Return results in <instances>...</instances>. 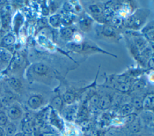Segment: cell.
I'll list each match as a JSON object with an SVG mask.
<instances>
[{
    "label": "cell",
    "mask_w": 154,
    "mask_h": 136,
    "mask_svg": "<svg viewBox=\"0 0 154 136\" xmlns=\"http://www.w3.org/2000/svg\"><path fill=\"white\" fill-rule=\"evenodd\" d=\"M42 102L43 99L41 96L34 95L29 97L28 100V104L30 108L32 109H37L42 105Z\"/></svg>",
    "instance_id": "obj_1"
},
{
    "label": "cell",
    "mask_w": 154,
    "mask_h": 136,
    "mask_svg": "<svg viewBox=\"0 0 154 136\" xmlns=\"http://www.w3.org/2000/svg\"><path fill=\"white\" fill-rule=\"evenodd\" d=\"M7 114L10 119L13 120H16L19 119L21 117L22 111L18 107L16 106H13L8 108Z\"/></svg>",
    "instance_id": "obj_2"
},
{
    "label": "cell",
    "mask_w": 154,
    "mask_h": 136,
    "mask_svg": "<svg viewBox=\"0 0 154 136\" xmlns=\"http://www.w3.org/2000/svg\"><path fill=\"white\" fill-rule=\"evenodd\" d=\"M32 70L37 75H43L48 72V67L43 63H37L33 65Z\"/></svg>",
    "instance_id": "obj_3"
},
{
    "label": "cell",
    "mask_w": 154,
    "mask_h": 136,
    "mask_svg": "<svg viewBox=\"0 0 154 136\" xmlns=\"http://www.w3.org/2000/svg\"><path fill=\"white\" fill-rule=\"evenodd\" d=\"M154 104V97L153 94L147 95L143 101V107L146 109H152Z\"/></svg>",
    "instance_id": "obj_4"
},
{
    "label": "cell",
    "mask_w": 154,
    "mask_h": 136,
    "mask_svg": "<svg viewBox=\"0 0 154 136\" xmlns=\"http://www.w3.org/2000/svg\"><path fill=\"white\" fill-rule=\"evenodd\" d=\"M92 23V20L88 17H84L79 21V26L83 31H87Z\"/></svg>",
    "instance_id": "obj_5"
},
{
    "label": "cell",
    "mask_w": 154,
    "mask_h": 136,
    "mask_svg": "<svg viewBox=\"0 0 154 136\" xmlns=\"http://www.w3.org/2000/svg\"><path fill=\"white\" fill-rule=\"evenodd\" d=\"M98 105L101 109H107L111 105V99L107 96H102L99 99Z\"/></svg>",
    "instance_id": "obj_6"
},
{
    "label": "cell",
    "mask_w": 154,
    "mask_h": 136,
    "mask_svg": "<svg viewBox=\"0 0 154 136\" xmlns=\"http://www.w3.org/2000/svg\"><path fill=\"white\" fill-rule=\"evenodd\" d=\"M144 34H146L149 40L153 41V22L152 21L150 23H149L147 26H146L142 31Z\"/></svg>",
    "instance_id": "obj_7"
},
{
    "label": "cell",
    "mask_w": 154,
    "mask_h": 136,
    "mask_svg": "<svg viewBox=\"0 0 154 136\" xmlns=\"http://www.w3.org/2000/svg\"><path fill=\"white\" fill-rule=\"evenodd\" d=\"M90 11L94 16H99L103 13V10L101 6L98 4H92L88 7Z\"/></svg>",
    "instance_id": "obj_8"
},
{
    "label": "cell",
    "mask_w": 154,
    "mask_h": 136,
    "mask_svg": "<svg viewBox=\"0 0 154 136\" xmlns=\"http://www.w3.org/2000/svg\"><path fill=\"white\" fill-rule=\"evenodd\" d=\"M73 30L69 27H66L61 29L60 34L61 37L66 40H70L73 36Z\"/></svg>",
    "instance_id": "obj_9"
},
{
    "label": "cell",
    "mask_w": 154,
    "mask_h": 136,
    "mask_svg": "<svg viewBox=\"0 0 154 136\" xmlns=\"http://www.w3.org/2000/svg\"><path fill=\"white\" fill-rule=\"evenodd\" d=\"M134 45L138 50L141 51L145 48L146 42L143 37H137L134 39Z\"/></svg>",
    "instance_id": "obj_10"
},
{
    "label": "cell",
    "mask_w": 154,
    "mask_h": 136,
    "mask_svg": "<svg viewBox=\"0 0 154 136\" xmlns=\"http://www.w3.org/2000/svg\"><path fill=\"white\" fill-rule=\"evenodd\" d=\"M8 84L15 90H19L22 88V83L20 81L14 78H10L8 80Z\"/></svg>",
    "instance_id": "obj_11"
},
{
    "label": "cell",
    "mask_w": 154,
    "mask_h": 136,
    "mask_svg": "<svg viewBox=\"0 0 154 136\" xmlns=\"http://www.w3.org/2000/svg\"><path fill=\"white\" fill-rule=\"evenodd\" d=\"M134 107L131 104H126L123 105L120 109V114L123 116H126L131 114Z\"/></svg>",
    "instance_id": "obj_12"
},
{
    "label": "cell",
    "mask_w": 154,
    "mask_h": 136,
    "mask_svg": "<svg viewBox=\"0 0 154 136\" xmlns=\"http://www.w3.org/2000/svg\"><path fill=\"white\" fill-rule=\"evenodd\" d=\"M16 131V126L12 123H8L5 128V136H14Z\"/></svg>",
    "instance_id": "obj_13"
},
{
    "label": "cell",
    "mask_w": 154,
    "mask_h": 136,
    "mask_svg": "<svg viewBox=\"0 0 154 136\" xmlns=\"http://www.w3.org/2000/svg\"><path fill=\"white\" fill-rule=\"evenodd\" d=\"M51 105L54 108L60 110L63 106V100L59 96L55 97L52 100Z\"/></svg>",
    "instance_id": "obj_14"
},
{
    "label": "cell",
    "mask_w": 154,
    "mask_h": 136,
    "mask_svg": "<svg viewBox=\"0 0 154 136\" xmlns=\"http://www.w3.org/2000/svg\"><path fill=\"white\" fill-rule=\"evenodd\" d=\"M49 23L53 27H58L60 23V17L59 15L55 14L51 16L49 19Z\"/></svg>",
    "instance_id": "obj_15"
},
{
    "label": "cell",
    "mask_w": 154,
    "mask_h": 136,
    "mask_svg": "<svg viewBox=\"0 0 154 136\" xmlns=\"http://www.w3.org/2000/svg\"><path fill=\"white\" fill-rule=\"evenodd\" d=\"M116 88L119 91L125 92L129 90L130 88V84L127 81H121L118 83Z\"/></svg>",
    "instance_id": "obj_16"
},
{
    "label": "cell",
    "mask_w": 154,
    "mask_h": 136,
    "mask_svg": "<svg viewBox=\"0 0 154 136\" xmlns=\"http://www.w3.org/2000/svg\"><path fill=\"white\" fill-rule=\"evenodd\" d=\"M63 100L64 101L68 104H72L75 99V94L72 93V92H70V91H68V92H66L63 95Z\"/></svg>",
    "instance_id": "obj_17"
},
{
    "label": "cell",
    "mask_w": 154,
    "mask_h": 136,
    "mask_svg": "<svg viewBox=\"0 0 154 136\" xmlns=\"http://www.w3.org/2000/svg\"><path fill=\"white\" fill-rule=\"evenodd\" d=\"M102 33L107 37H112L114 36V30L111 26H105L102 29Z\"/></svg>",
    "instance_id": "obj_18"
},
{
    "label": "cell",
    "mask_w": 154,
    "mask_h": 136,
    "mask_svg": "<svg viewBox=\"0 0 154 136\" xmlns=\"http://www.w3.org/2000/svg\"><path fill=\"white\" fill-rule=\"evenodd\" d=\"M14 42H15V37L11 34H8L6 35L2 39V42L7 45H11L13 44Z\"/></svg>",
    "instance_id": "obj_19"
},
{
    "label": "cell",
    "mask_w": 154,
    "mask_h": 136,
    "mask_svg": "<svg viewBox=\"0 0 154 136\" xmlns=\"http://www.w3.org/2000/svg\"><path fill=\"white\" fill-rule=\"evenodd\" d=\"M22 129H23V131L26 134H29L32 133L33 131V126H32V122L31 121L26 122L23 125Z\"/></svg>",
    "instance_id": "obj_20"
},
{
    "label": "cell",
    "mask_w": 154,
    "mask_h": 136,
    "mask_svg": "<svg viewBox=\"0 0 154 136\" xmlns=\"http://www.w3.org/2000/svg\"><path fill=\"white\" fill-rule=\"evenodd\" d=\"M11 54L7 50H2L0 52V58L4 61H8L11 59Z\"/></svg>",
    "instance_id": "obj_21"
},
{
    "label": "cell",
    "mask_w": 154,
    "mask_h": 136,
    "mask_svg": "<svg viewBox=\"0 0 154 136\" xmlns=\"http://www.w3.org/2000/svg\"><path fill=\"white\" fill-rule=\"evenodd\" d=\"M131 105L136 109H140L143 107V101L138 97H134L132 99Z\"/></svg>",
    "instance_id": "obj_22"
},
{
    "label": "cell",
    "mask_w": 154,
    "mask_h": 136,
    "mask_svg": "<svg viewBox=\"0 0 154 136\" xmlns=\"http://www.w3.org/2000/svg\"><path fill=\"white\" fill-rule=\"evenodd\" d=\"M131 124V126H130V129L132 132H138L140 131V126L139 124V122L138 120H134Z\"/></svg>",
    "instance_id": "obj_23"
},
{
    "label": "cell",
    "mask_w": 154,
    "mask_h": 136,
    "mask_svg": "<svg viewBox=\"0 0 154 136\" xmlns=\"http://www.w3.org/2000/svg\"><path fill=\"white\" fill-rule=\"evenodd\" d=\"M22 23V16H21L20 14H18L16 16L15 18V22H14V28L16 32Z\"/></svg>",
    "instance_id": "obj_24"
},
{
    "label": "cell",
    "mask_w": 154,
    "mask_h": 136,
    "mask_svg": "<svg viewBox=\"0 0 154 136\" xmlns=\"http://www.w3.org/2000/svg\"><path fill=\"white\" fill-rule=\"evenodd\" d=\"M7 118L4 112H0V125L4 126L7 123Z\"/></svg>",
    "instance_id": "obj_25"
},
{
    "label": "cell",
    "mask_w": 154,
    "mask_h": 136,
    "mask_svg": "<svg viewBox=\"0 0 154 136\" xmlns=\"http://www.w3.org/2000/svg\"><path fill=\"white\" fill-rule=\"evenodd\" d=\"M144 85V82L140 79V80H138L137 81L135 82V83L134 85V88L135 89H140L142 88Z\"/></svg>",
    "instance_id": "obj_26"
},
{
    "label": "cell",
    "mask_w": 154,
    "mask_h": 136,
    "mask_svg": "<svg viewBox=\"0 0 154 136\" xmlns=\"http://www.w3.org/2000/svg\"><path fill=\"white\" fill-rule=\"evenodd\" d=\"M99 97L97 95L95 94V95H93L91 97V99H90V102H91V104L93 105H98V103H99Z\"/></svg>",
    "instance_id": "obj_27"
},
{
    "label": "cell",
    "mask_w": 154,
    "mask_h": 136,
    "mask_svg": "<svg viewBox=\"0 0 154 136\" xmlns=\"http://www.w3.org/2000/svg\"><path fill=\"white\" fill-rule=\"evenodd\" d=\"M72 19H73V17H72L71 16H67H67H64L62 20L65 24H69L72 21Z\"/></svg>",
    "instance_id": "obj_28"
},
{
    "label": "cell",
    "mask_w": 154,
    "mask_h": 136,
    "mask_svg": "<svg viewBox=\"0 0 154 136\" xmlns=\"http://www.w3.org/2000/svg\"><path fill=\"white\" fill-rule=\"evenodd\" d=\"M126 122L128 123H131L134 120H135V117L133 114H131L128 116H126Z\"/></svg>",
    "instance_id": "obj_29"
},
{
    "label": "cell",
    "mask_w": 154,
    "mask_h": 136,
    "mask_svg": "<svg viewBox=\"0 0 154 136\" xmlns=\"http://www.w3.org/2000/svg\"><path fill=\"white\" fill-rule=\"evenodd\" d=\"M112 23H114V25L116 26H118L120 25L121 23V19L120 18L118 17H115L112 20Z\"/></svg>",
    "instance_id": "obj_30"
},
{
    "label": "cell",
    "mask_w": 154,
    "mask_h": 136,
    "mask_svg": "<svg viewBox=\"0 0 154 136\" xmlns=\"http://www.w3.org/2000/svg\"><path fill=\"white\" fill-rule=\"evenodd\" d=\"M64 7L65 8L66 10L68 11H70L72 10H73V6L72 5H70L69 3L68 2H66L64 4Z\"/></svg>",
    "instance_id": "obj_31"
},
{
    "label": "cell",
    "mask_w": 154,
    "mask_h": 136,
    "mask_svg": "<svg viewBox=\"0 0 154 136\" xmlns=\"http://www.w3.org/2000/svg\"><path fill=\"white\" fill-rule=\"evenodd\" d=\"M0 136H5V131L1 127H0Z\"/></svg>",
    "instance_id": "obj_32"
},
{
    "label": "cell",
    "mask_w": 154,
    "mask_h": 136,
    "mask_svg": "<svg viewBox=\"0 0 154 136\" xmlns=\"http://www.w3.org/2000/svg\"><path fill=\"white\" fill-rule=\"evenodd\" d=\"M14 136H23V135L22 133H17L16 135H14Z\"/></svg>",
    "instance_id": "obj_33"
},
{
    "label": "cell",
    "mask_w": 154,
    "mask_h": 136,
    "mask_svg": "<svg viewBox=\"0 0 154 136\" xmlns=\"http://www.w3.org/2000/svg\"><path fill=\"white\" fill-rule=\"evenodd\" d=\"M1 106V102H0V107Z\"/></svg>",
    "instance_id": "obj_34"
}]
</instances>
